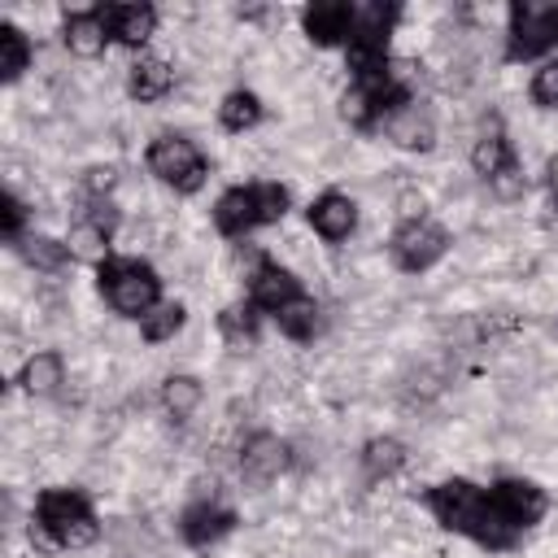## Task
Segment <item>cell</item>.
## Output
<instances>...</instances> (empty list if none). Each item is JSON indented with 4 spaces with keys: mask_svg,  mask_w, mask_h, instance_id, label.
I'll list each match as a JSON object with an SVG mask.
<instances>
[{
    "mask_svg": "<svg viewBox=\"0 0 558 558\" xmlns=\"http://www.w3.org/2000/svg\"><path fill=\"white\" fill-rule=\"evenodd\" d=\"M410 105V87L388 70L384 78H366V83H353L340 100V113L353 122V126H375V122H388L397 109Z\"/></svg>",
    "mask_w": 558,
    "mask_h": 558,
    "instance_id": "obj_8",
    "label": "cell"
},
{
    "mask_svg": "<svg viewBox=\"0 0 558 558\" xmlns=\"http://www.w3.org/2000/svg\"><path fill=\"white\" fill-rule=\"evenodd\" d=\"M248 292H253V305H257V310H270V314L288 310V305H296V301L305 296L301 283H296V275L283 270V266H275V262H262V266L253 270Z\"/></svg>",
    "mask_w": 558,
    "mask_h": 558,
    "instance_id": "obj_12",
    "label": "cell"
},
{
    "mask_svg": "<svg viewBox=\"0 0 558 558\" xmlns=\"http://www.w3.org/2000/svg\"><path fill=\"white\" fill-rule=\"evenodd\" d=\"M22 253H26V262L39 266V270H61V266L70 262V244H57V240H48V235L22 240Z\"/></svg>",
    "mask_w": 558,
    "mask_h": 558,
    "instance_id": "obj_29",
    "label": "cell"
},
{
    "mask_svg": "<svg viewBox=\"0 0 558 558\" xmlns=\"http://www.w3.org/2000/svg\"><path fill=\"white\" fill-rule=\"evenodd\" d=\"M532 100L545 105V109H558V61L541 65L536 78H532Z\"/></svg>",
    "mask_w": 558,
    "mask_h": 558,
    "instance_id": "obj_30",
    "label": "cell"
},
{
    "mask_svg": "<svg viewBox=\"0 0 558 558\" xmlns=\"http://www.w3.org/2000/svg\"><path fill=\"white\" fill-rule=\"evenodd\" d=\"M161 401H166V410H170L174 418H187V414L201 405V384H196L192 375H170L166 388H161Z\"/></svg>",
    "mask_w": 558,
    "mask_h": 558,
    "instance_id": "obj_27",
    "label": "cell"
},
{
    "mask_svg": "<svg viewBox=\"0 0 558 558\" xmlns=\"http://www.w3.org/2000/svg\"><path fill=\"white\" fill-rule=\"evenodd\" d=\"M288 214V187L279 183H244L218 196L214 205V222L222 235H244L262 222H279Z\"/></svg>",
    "mask_w": 558,
    "mask_h": 558,
    "instance_id": "obj_5",
    "label": "cell"
},
{
    "mask_svg": "<svg viewBox=\"0 0 558 558\" xmlns=\"http://www.w3.org/2000/svg\"><path fill=\"white\" fill-rule=\"evenodd\" d=\"M449 248V235L445 227L427 222V218H410L397 235H392V262L401 270H427L432 262H440Z\"/></svg>",
    "mask_w": 558,
    "mask_h": 558,
    "instance_id": "obj_10",
    "label": "cell"
},
{
    "mask_svg": "<svg viewBox=\"0 0 558 558\" xmlns=\"http://www.w3.org/2000/svg\"><path fill=\"white\" fill-rule=\"evenodd\" d=\"M288 466V445L279 436H253L244 445V458H240V471L248 484H270L279 471Z\"/></svg>",
    "mask_w": 558,
    "mask_h": 558,
    "instance_id": "obj_16",
    "label": "cell"
},
{
    "mask_svg": "<svg viewBox=\"0 0 558 558\" xmlns=\"http://www.w3.org/2000/svg\"><path fill=\"white\" fill-rule=\"evenodd\" d=\"M305 35L318 44V48H331V44H349V31H353V4L344 0H314L305 13Z\"/></svg>",
    "mask_w": 558,
    "mask_h": 558,
    "instance_id": "obj_11",
    "label": "cell"
},
{
    "mask_svg": "<svg viewBox=\"0 0 558 558\" xmlns=\"http://www.w3.org/2000/svg\"><path fill=\"white\" fill-rule=\"evenodd\" d=\"M257 305L248 301H235V305H227L222 314H218V327H222V336L231 340V344H248L253 336H257V314H253Z\"/></svg>",
    "mask_w": 558,
    "mask_h": 558,
    "instance_id": "obj_26",
    "label": "cell"
},
{
    "mask_svg": "<svg viewBox=\"0 0 558 558\" xmlns=\"http://www.w3.org/2000/svg\"><path fill=\"white\" fill-rule=\"evenodd\" d=\"M549 196H554V205H558V153L549 157Z\"/></svg>",
    "mask_w": 558,
    "mask_h": 558,
    "instance_id": "obj_34",
    "label": "cell"
},
{
    "mask_svg": "<svg viewBox=\"0 0 558 558\" xmlns=\"http://www.w3.org/2000/svg\"><path fill=\"white\" fill-rule=\"evenodd\" d=\"M427 510L436 514V523L445 532H458V536H471V541H484V510H488V497L484 488H475L471 480H445L427 493Z\"/></svg>",
    "mask_w": 558,
    "mask_h": 558,
    "instance_id": "obj_6",
    "label": "cell"
},
{
    "mask_svg": "<svg viewBox=\"0 0 558 558\" xmlns=\"http://www.w3.org/2000/svg\"><path fill=\"white\" fill-rule=\"evenodd\" d=\"M218 118H222L227 131H248V126H257V118H262V100H257L253 92H231V96L222 100Z\"/></svg>",
    "mask_w": 558,
    "mask_h": 558,
    "instance_id": "obj_23",
    "label": "cell"
},
{
    "mask_svg": "<svg viewBox=\"0 0 558 558\" xmlns=\"http://www.w3.org/2000/svg\"><path fill=\"white\" fill-rule=\"evenodd\" d=\"M109 183H113V170H92V187H96V192H100V187L109 192Z\"/></svg>",
    "mask_w": 558,
    "mask_h": 558,
    "instance_id": "obj_33",
    "label": "cell"
},
{
    "mask_svg": "<svg viewBox=\"0 0 558 558\" xmlns=\"http://www.w3.org/2000/svg\"><path fill=\"white\" fill-rule=\"evenodd\" d=\"M484 510V549H510L541 514H545V493L532 480H497L488 493Z\"/></svg>",
    "mask_w": 558,
    "mask_h": 558,
    "instance_id": "obj_2",
    "label": "cell"
},
{
    "mask_svg": "<svg viewBox=\"0 0 558 558\" xmlns=\"http://www.w3.org/2000/svg\"><path fill=\"white\" fill-rule=\"evenodd\" d=\"M96 275H100L105 301H109L118 314H126V318H144V314H153L157 301H161V279H157V270H153L148 262H140V257H105V262L96 266Z\"/></svg>",
    "mask_w": 558,
    "mask_h": 558,
    "instance_id": "obj_3",
    "label": "cell"
},
{
    "mask_svg": "<svg viewBox=\"0 0 558 558\" xmlns=\"http://www.w3.org/2000/svg\"><path fill=\"white\" fill-rule=\"evenodd\" d=\"M471 161H475V174H484L488 183H497L501 174L519 170L514 148H510V140H506L501 131H484V135L475 140V148H471Z\"/></svg>",
    "mask_w": 558,
    "mask_h": 558,
    "instance_id": "obj_17",
    "label": "cell"
},
{
    "mask_svg": "<svg viewBox=\"0 0 558 558\" xmlns=\"http://www.w3.org/2000/svg\"><path fill=\"white\" fill-rule=\"evenodd\" d=\"M183 318H187V314H183V305H157L153 314H144V318H140V331H144V340H148V344H161V340H170V336L183 327Z\"/></svg>",
    "mask_w": 558,
    "mask_h": 558,
    "instance_id": "obj_28",
    "label": "cell"
},
{
    "mask_svg": "<svg viewBox=\"0 0 558 558\" xmlns=\"http://www.w3.org/2000/svg\"><path fill=\"white\" fill-rule=\"evenodd\" d=\"M397 22V4H357L353 9V31H349V70L357 83L384 78L388 74V35Z\"/></svg>",
    "mask_w": 558,
    "mask_h": 558,
    "instance_id": "obj_4",
    "label": "cell"
},
{
    "mask_svg": "<svg viewBox=\"0 0 558 558\" xmlns=\"http://www.w3.org/2000/svg\"><path fill=\"white\" fill-rule=\"evenodd\" d=\"M558 48V4L549 0H514L510 4V61H532L541 52Z\"/></svg>",
    "mask_w": 558,
    "mask_h": 558,
    "instance_id": "obj_7",
    "label": "cell"
},
{
    "mask_svg": "<svg viewBox=\"0 0 558 558\" xmlns=\"http://www.w3.org/2000/svg\"><path fill=\"white\" fill-rule=\"evenodd\" d=\"M310 227L323 235V240H344L353 227H357V205L340 192H323L314 205H310Z\"/></svg>",
    "mask_w": 558,
    "mask_h": 558,
    "instance_id": "obj_15",
    "label": "cell"
},
{
    "mask_svg": "<svg viewBox=\"0 0 558 558\" xmlns=\"http://www.w3.org/2000/svg\"><path fill=\"white\" fill-rule=\"evenodd\" d=\"M183 541L187 545H196V549H205V545H214V541H222L231 527H235V514H231V506H222V501H196V506H187L183 510Z\"/></svg>",
    "mask_w": 558,
    "mask_h": 558,
    "instance_id": "obj_13",
    "label": "cell"
},
{
    "mask_svg": "<svg viewBox=\"0 0 558 558\" xmlns=\"http://www.w3.org/2000/svg\"><path fill=\"white\" fill-rule=\"evenodd\" d=\"M61 384V357L57 353H35L26 366H22V388L26 392H52Z\"/></svg>",
    "mask_w": 558,
    "mask_h": 558,
    "instance_id": "obj_24",
    "label": "cell"
},
{
    "mask_svg": "<svg viewBox=\"0 0 558 558\" xmlns=\"http://www.w3.org/2000/svg\"><path fill=\"white\" fill-rule=\"evenodd\" d=\"M87 222L100 231V235H113V227H118V214H113V205L109 201H92V214H87Z\"/></svg>",
    "mask_w": 558,
    "mask_h": 558,
    "instance_id": "obj_31",
    "label": "cell"
},
{
    "mask_svg": "<svg viewBox=\"0 0 558 558\" xmlns=\"http://www.w3.org/2000/svg\"><path fill=\"white\" fill-rule=\"evenodd\" d=\"M148 170H153L161 183H170L174 192H196V187L205 183V157H201V148H196L192 140H183V135H161V140H153V148H148Z\"/></svg>",
    "mask_w": 558,
    "mask_h": 558,
    "instance_id": "obj_9",
    "label": "cell"
},
{
    "mask_svg": "<svg viewBox=\"0 0 558 558\" xmlns=\"http://www.w3.org/2000/svg\"><path fill=\"white\" fill-rule=\"evenodd\" d=\"M100 532L87 493L78 488H48L35 501V523H31V541L39 536V545L48 549H83L92 545Z\"/></svg>",
    "mask_w": 558,
    "mask_h": 558,
    "instance_id": "obj_1",
    "label": "cell"
},
{
    "mask_svg": "<svg viewBox=\"0 0 558 558\" xmlns=\"http://www.w3.org/2000/svg\"><path fill=\"white\" fill-rule=\"evenodd\" d=\"M22 218H26L22 201L9 192V196H4V235H9V240H17V235H22Z\"/></svg>",
    "mask_w": 558,
    "mask_h": 558,
    "instance_id": "obj_32",
    "label": "cell"
},
{
    "mask_svg": "<svg viewBox=\"0 0 558 558\" xmlns=\"http://www.w3.org/2000/svg\"><path fill=\"white\" fill-rule=\"evenodd\" d=\"M26 61H31L26 35H22L13 22H4V26H0V78H4V83H17L22 70H26Z\"/></svg>",
    "mask_w": 558,
    "mask_h": 558,
    "instance_id": "obj_21",
    "label": "cell"
},
{
    "mask_svg": "<svg viewBox=\"0 0 558 558\" xmlns=\"http://www.w3.org/2000/svg\"><path fill=\"white\" fill-rule=\"evenodd\" d=\"M275 318H279V331H283V336H292V340H310V336L318 331V305H314L310 296H301L296 305L279 310Z\"/></svg>",
    "mask_w": 558,
    "mask_h": 558,
    "instance_id": "obj_25",
    "label": "cell"
},
{
    "mask_svg": "<svg viewBox=\"0 0 558 558\" xmlns=\"http://www.w3.org/2000/svg\"><path fill=\"white\" fill-rule=\"evenodd\" d=\"M105 44H109V31H105L100 9H87V13H70L65 17V48L70 52L96 57V52H105Z\"/></svg>",
    "mask_w": 558,
    "mask_h": 558,
    "instance_id": "obj_18",
    "label": "cell"
},
{
    "mask_svg": "<svg viewBox=\"0 0 558 558\" xmlns=\"http://www.w3.org/2000/svg\"><path fill=\"white\" fill-rule=\"evenodd\" d=\"M96 9L105 17L109 39L131 44V48H140L153 35V26H157V9L153 4H96Z\"/></svg>",
    "mask_w": 558,
    "mask_h": 558,
    "instance_id": "obj_14",
    "label": "cell"
},
{
    "mask_svg": "<svg viewBox=\"0 0 558 558\" xmlns=\"http://www.w3.org/2000/svg\"><path fill=\"white\" fill-rule=\"evenodd\" d=\"M401 462H405V445H401V440H392V436H379V440H371V445L362 449V466H366V475H371V480L401 471Z\"/></svg>",
    "mask_w": 558,
    "mask_h": 558,
    "instance_id": "obj_22",
    "label": "cell"
},
{
    "mask_svg": "<svg viewBox=\"0 0 558 558\" xmlns=\"http://www.w3.org/2000/svg\"><path fill=\"white\" fill-rule=\"evenodd\" d=\"M170 83H174V74L161 57H140L131 65V96L135 100H161L170 92Z\"/></svg>",
    "mask_w": 558,
    "mask_h": 558,
    "instance_id": "obj_20",
    "label": "cell"
},
{
    "mask_svg": "<svg viewBox=\"0 0 558 558\" xmlns=\"http://www.w3.org/2000/svg\"><path fill=\"white\" fill-rule=\"evenodd\" d=\"M384 131H388V140L401 144V148H432V140H436L432 118H427L423 109H414V105L397 109V113L384 122Z\"/></svg>",
    "mask_w": 558,
    "mask_h": 558,
    "instance_id": "obj_19",
    "label": "cell"
}]
</instances>
